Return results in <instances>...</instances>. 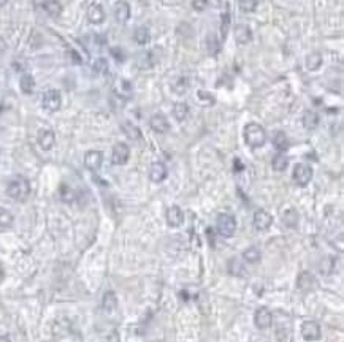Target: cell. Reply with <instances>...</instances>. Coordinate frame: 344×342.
I'll list each match as a JSON object with an SVG mask.
<instances>
[{
  "label": "cell",
  "mask_w": 344,
  "mask_h": 342,
  "mask_svg": "<svg viewBox=\"0 0 344 342\" xmlns=\"http://www.w3.org/2000/svg\"><path fill=\"white\" fill-rule=\"evenodd\" d=\"M244 141L246 144L253 149L262 147L267 141V132L260 124L257 122H249L244 127Z\"/></svg>",
  "instance_id": "obj_1"
},
{
  "label": "cell",
  "mask_w": 344,
  "mask_h": 342,
  "mask_svg": "<svg viewBox=\"0 0 344 342\" xmlns=\"http://www.w3.org/2000/svg\"><path fill=\"white\" fill-rule=\"evenodd\" d=\"M7 194L16 201H24L30 194V184L24 176H15L8 182Z\"/></svg>",
  "instance_id": "obj_2"
},
{
  "label": "cell",
  "mask_w": 344,
  "mask_h": 342,
  "mask_svg": "<svg viewBox=\"0 0 344 342\" xmlns=\"http://www.w3.org/2000/svg\"><path fill=\"white\" fill-rule=\"evenodd\" d=\"M216 230L222 238H232L236 232V219L227 213L219 214L216 219Z\"/></svg>",
  "instance_id": "obj_3"
},
{
  "label": "cell",
  "mask_w": 344,
  "mask_h": 342,
  "mask_svg": "<svg viewBox=\"0 0 344 342\" xmlns=\"http://www.w3.org/2000/svg\"><path fill=\"white\" fill-rule=\"evenodd\" d=\"M43 108H45L48 113H56L60 109V105H62V97H60V92L56 89H49L43 94L41 100Z\"/></svg>",
  "instance_id": "obj_4"
},
{
  "label": "cell",
  "mask_w": 344,
  "mask_h": 342,
  "mask_svg": "<svg viewBox=\"0 0 344 342\" xmlns=\"http://www.w3.org/2000/svg\"><path fill=\"white\" fill-rule=\"evenodd\" d=\"M312 175H314V171L306 163H298L293 168V181L297 185H300V187H306V185L311 182Z\"/></svg>",
  "instance_id": "obj_5"
},
{
  "label": "cell",
  "mask_w": 344,
  "mask_h": 342,
  "mask_svg": "<svg viewBox=\"0 0 344 342\" xmlns=\"http://www.w3.org/2000/svg\"><path fill=\"white\" fill-rule=\"evenodd\" d=\"M128 157H130V149H128L126 143H118V144L113 147L111 160L114 165H126L128 162Z\"/></svg>",
  "instance_id": "obj_6"
},
{
  "label": "cell",
  "mask_w": 344,
  "mask_h": 342,
  "mask_svg": "<svg viewBox=\"0 0 344 342\" xmlns=\"http://www.w3.org/2000/svg\"><path fill=\"white\" fill-rule=\"evenodd\" d=\"M272 223H273V216L270 214L268 211L259 209V211H255L254 213V227L257 230H260V232H263V230H268L270 227H272Z\"/></svg>",
  "instance_id": "obj_7"
},
{
  "label": "cell",
  "mask_w": 344,
  "mask_h": 342,
  "mask_svg": "<svg viewBox=\"0 0 344 342\" xmlns=\"http://www.w3.org/2000/svg\"><path fill=\"white\" fill-rule=\"evenodd\" d=\"M302 336L306 341H317L321 338V326L314 320H308L302 325Z\"/></svg>",
  "instance_id": "obj_8"
},
{
  "label": "cell",
  "mask_w": 344,
  "mask_h": 342,
  "mask_svg": "<svg viewBox=\"0 0 344 342\" xmlns=\"http://www.w3.org/2000/svg\"><path fill=\"white\" fill-rule=\"evenodd\" d=\"M102 162H103V154L100 151H88L84 154V165L91 171L100 170Z\"/></svg>",
  "instance_id": "obj_9"
},
{
  "label": "cell",
  "mask_w": 344,
  "mask_h": 342,
  "mask_svg": "<svg viewBox=\"0 0 344 342\" xmlns=\"http://www.w3.org/2000/svg\"><path fill=\"white\" fill-rule=\"evenodd\" d=\"M254 323L259 329H267L272 326L273 323V315L267 307H260L254 315Z\"/></svg>",
  "instance_id": "obj_10"
},
{
  "label": "cell",
  "mask_w": 344,
  "mask_h": 342,
  "mask_svg": "<svg viewBox=\"0 0 344 342\" xmlns=\"http://www.w3.org/2000/svg\"><path fill=\"white\" fill-rule=\"evenodd\" d=\"M168 176V170H167V166H165L162 162H154V163L151 165L149 168V178H151V181L152 182H162L165 181Z\"/></svg>",
  "instance_id": "obj_11"
},
{
  "label": "cell",
  "mask_w": 344,
  "mask_h": 342,
  "mask_svg": "<svg viewBox=\"0 0 344 342\" xmlns=\"http://www.w3.org/2000/svg\"><path fill=\"white\" fill-rule=\"evenodd\" d=\"M114 94L122 100H130L133 95V88L127 79H118L114 83Z\"/></svg>",
  "instance_id": "obj_12"
},
{
  "label": "cell",
  "mask_w": 344,
  "mask_h": 342,
  "mask_svg": "<svg viewBox=\"0 0 344 342\" xmlns=\"http://www.w3.org/2000/svg\"><path fill=\"white\" fill-rule=\"evenodd\" d=\"M149 126H151V128L154 130L156 133H167L168 130H170L168 119L163 114H161V113H157V114H154V116L151 117Z\"/></svg>",
  "instance_id": "obj_13"
},
{
  "label": "cell",
  "mask_w": 344,
  "mask_h": 342,
  "mask_svg": "<svg viewBox=\"0 0 344 342\" xmlns=\"http://www.w3.org/2000/svg\"><path fill=\"white\" fill-rule=\"evenodd\" d=\"M167 223L170 227H181L184 223V213L180 206H171L167 209Z\"/></svg>",
  "instance_id": "obj_14"
},
{
  "label": "cell",
  "mask_w": 344,
  "mask_h": 342,
  "mask_svg": "<svg viewBox=\"0 0 344 342\" xmlns=\"http://www.w3.org/2000/svg\"><path fill=\"white\" fill-rule=\"evenodd\" d=\"M114 18L119 24H126L130 18V5L124 0H119L118 3L114 5Z\"/></svg>",
  "instance_id": "obj_15"
},
{
  "label": "cell",
  "mask_w": 344,
  "mask_h": 342,
  "mask_svg": "<svg viewBox=\"0 0 344 342\" xmlns=\"http://www.w3.org/2000/svg\"><path fill=\"white\" fill-rule=\"evenodd\" d=\"M54 143H56V135H54L53 130H48V128H43L40 130L38 133V144L43 151H49L53 149Z\"/></svg>",
  "instance_id": "obj_16"
},
{
  "label": "cell",
  "mask_w": 344,
  "mask_h": 342,
  "mask_svg": "<svg viewBox=\"0 0 344 342\" xmlns=\"http://www.w3.org/2000/svg\"><path fill=\"white\" fill-rule=\"evenodd\" d=\"M233 34H235V40L239 45H248V43H251V40H253V32H251V29L248 26H244V24L235 26Z\"/></svg>",
  "instance_id": "obj_17"
},
{
  "label": "cell",
  "mask_w": 344,
  "mask_h": 342,
  "mask_svg": "<svg viewBox=\"0 0 344 342\" xmlns=\"http://www.w3.org/2000/svg\"><path fill=\"white\" fill-rule=\"evenodd\" d=\"M88 21L91 24H102L105 21V11H103L102 5L92 3L88 8Z\"/></svg>",
  "instance_id": "obj_18"
},
{
  "label": "cell",
  "mask_w": 344,
  "mask_h": 342,
  "mask_svg": "<svg viewBox=\"0 0 344 342\" xmlns=\"http://www.w3.org/2000/svg\"><path fill=\"white\" fill-rule=\"evenodd\" d=\"M316 285V279L314 276L311 274L308 271H303L302 274L298 276V281H297V287L302 290V291H309L312 287Z\"/></svg>",
  "instance_id": "obj_19"
},
{
  "label": "cell",
  "mask_w": 344,
  "mask_h": 342,
  "mask_svg": "<svg viewBox=\"0 0 344 342\" xmlns=\"http://www.w3.org/2000/svg\"><path fill=\"white\" fill-rule=\"evenodd\" d=\"M41 8L51 18H57L62 13V5H60V2H57V0H43Z\"/></svg>",
  "instance_id": "obj_20"
},
{
  "label": "cell",
  "mask_w": 344,
  "mask_h": 342,
  "mask_svg": "<svg viewBox=\"0 0 344 342\" xmlns=\"http://www.w3.org/2000/svg\"><path fill=\"white\" fill-rule=\"evenodd\" d=\"M302 122H303V127L306 130H316L319 126V114L316 113V111H305Z\"/></svg>",
  "instance_id": "obj_21"
},
{
  "label": "cell",
  "mask_w": 344,
  "mask_h": 342,
  "mask_svg": "<svg viewBox=\"0 0 344 342\" xmlns=\"http://www.w3.org/2000/svg\"><path fill=\"white\" fill-rule=\"evenodd\" d=\"M305 65L308 68L309 72H316L321 68L322 65V55L319 53H311L306 55V60H305Z\"/></svg>",
  "instance_id": "obj_22"
},
{
  "label": "cell",
  "mask_w": 344,
  "mask_h": 342,
  "mask_svg": "<svg viewBox=\"0 0 344 342\" xmlns=\"http://www.w3.org/2000/svg\"><path fill=\"white\" fill-rule=\"evenodd\" d=\"M122 132H124L126 136H128L130 140H140L141 138V132H140V128L135 126V124H132L130 121H126V122H122Z\"/></svg>",
  "instance_id": "obj_23"
},
{
  "label": "cell",
  "mask_w": 344,
  "mask_h": 342,
  "mask_svg": "<svg viewBox=\"0 0 344 342\" xmlns=\"http://www.w3.org/2000/svg\"><path fill=\"white\" fill-rule=\"evenodd\" d=\"M102 306L105 312H113V310L118 307V298L113 293V291H107L103 295V300H102Z\"/></svg>",
  "instance_id": "obj_24"
},
{
  "label": "cell",
  "mask_w": 344,
  "mask_h": 342,
  "mask_svg": "<svg viewBox=\"0 0 344 342\" xmlns=\"http://www.w3.org/2000/svg\"><path fill=\"white\" fill-rule=\"evenodd\" d=\"M189 105L187 103H184V102H180V103H176L175 107H173V116H175V119L176 121H186L187 119V116H189Z\"/></svg>",
  "instance_id": "obj_25"
},
{
  "label": "cell",
  "mask_w": 344,
  "mask_h": 342,
  "mask_svg": "<svg viewBox=\"0 0 344 342\" xmlns=\"http://www.w3.org/2000/svg\"><path fill=\"white\" fill-rule=\"evenodd\" d=\"M262 253H260V249L255 247V246H251L248 247L246 251L243 252V258L246 260L248 263H257L260 260Z\"/></svg>",
  "instance_id": "obj_26"
},
{
  "label": "cell",
  "mask_w": 344,
  "mask_h": 342,
  "mask_svg": "<svg viewBox=\"0 0 344 342\" xmlns=\"http://www.w3.org/2000/svg\"><path fill=\"white\" fill-rule=\"evenodd\" d=\"M189 89V79L187 78H178L175 79L173 83H171V90L175 92V94L178 95H182V94H186Z\"/></svg>",
  "instance_id": "obj_27"
},
{
  "label": "cell",
  "mask_w": 344,
  "mask_h": 342,
  "mask_svg": "<svg viewBox=\"0 0 344 342\" xmlns=\"http://www.w3.org/2000/svg\"><path fill=\"white\" fill-rule=\"evenodd\" d=\"M133 38H135V41L138 43V45L145 46V45H147V43L151 41V34H149V30H147L146 27H138L137 30H135Z\"/></svg>",
  "instance_id": "obj_28"
},
{
  "label": "cell",
  "mask_w": 344,
  "mask_h": 342,
  "mask_svg": "<svg viewBox=\"0 0 344 342\" xmlns=\"http://www.w3.org/2000/svg\"><path fill=\"white\" fill-rule=\"evenodd\" d=\"M287 165H289V159L281 152L276 154L274 157L272 159V166H273L274 171H284L287 168Z\"/></svg>",
  "instance_id": "obj_29"
},
{
  "label": "cell",
  "mask_w": 344,
  "mask_h": 342,
  "mask_svg": "<svg viewBox=\"0 0 344 342\" xmlns=\"http://www.w3.org/2000/svg\"><path fill=\"white\" fill-rule=\"evenodd\" d=\"M273 146L278 149L279 152H284L287 151V147H289V140H287V136L284 132H278L274 135V138H273Z\"/></svg>",
  "instance_id": "obj_30"
},
{
  "label": "cell",
  "mask_w": 344,
  "mask_h": 342,
  "mask_svg": "<svg viewBox=\"0 0 344 342\" xmlns=\"http://www.w3.org/2000/svg\"><path fill=\"white\" fill-rule=\"evenodd\" d=\"M34 89H35V81L32 78V74H22V78H21V90L24 92V94L30 95L34 92Z\"/></svg>",
  "instance_id": "obj_31"
},
{
  "label": "cell",
  "mask_w": 344,
  "mask_h": 342,
  "mask_svg": "<svg viewBox=\"0 0 344 342\" xmlns=\"http://www.w3.org/2000/svg\"><path fill=\"white\" fill-rule=\"evenodd\" d=\"M229 29H230V11L227 8L224 15L220 16V36H222V41L225 40L227 34H229Z\"/></svg>",
  "instance_id": "obj_32"
},
{
  "label": "cell",
  "mask_w": 344,
  "mask_h": 342,
  "mask_svg": "<svg viewBox=\"0 0 344 342\" xmlns=\"http://www.w3.org/2000/svg\"><path fill=\"white\" fill-rule=\"evenodd\" d=\"M282 222H284L287 227H295V225H297V222H298V214H297V211H295V209H289V211H286V213L282 214Z\"/></svg>",
  "instance_id": "obj_33"
},
{
  "label": "cell",
  "mask_w": 344,
  "mask_h": 342,
  "mask_svg": "<svg viewBox=\"0 0 344 342\" xmlns=\"http://www.w3.org/2000/svg\"><path fill=\"white\" fill-rule=\"evenodd\" d=\"M197 100H199L200 105H203V107H210V105H214V97L210 94V92H205V90H199V92H197Z\"/></svg>",
  "instance_id": "obj_34"
},
{
  "label": "cell",
  "mask_w": 344,
  "mask_h": 342,
  "mask_svg": "<svg viewBox=\"0 0 344 342\" xmlns=\"http://www.w3.org/2000/svg\"><path fill=\"white\" fill-rule=\"evenodd\" d=\"M11 223H13V214L7 209H0V228L11 227Z\"/></svg>",
  "instance_id": "obj_35"
},
{
  "label": "cell",
  "mask_w": 344,
  "mask_h": 342,
  "mask_svg": "<svg viewBox=\"0 0 344 342\" xmlns=\"http://www.w3.org/2000/svg\"><path fill=\"white\" fill-rule=\"evenodd\" d=\"M239 3V8L244 13H251V11H254L257 8V5H259V0H238Z\"/></svg>",
  "instance_id": "obj_36"
},
{
  "label": "cell",
  "mask_w": 344,
  "mask_h": 342,
  "mask_svg": "<svg viewBox=\"0 0 344 342\" xmlns=\"http://www.w3.org/2000/svg\"><path fill=\"white\" fill-rule=\"evenodd\" d=\"M75 190L70 189L69 185H62L60 187V198L65 201V203H72L73 200H75Z\"/></svg>",
  "instance_id": "obj_37"
},
{
  "label": "cell",
  "mask_w": 344,
  "mask_h": 342,
  "mask_svg": "<svg viewBox=\"0 0 344 342\" xmlns=\"http://www.w3.org/2000/svg\"><path fill=\"white\" fill-rule=\"evenodd\" d=\"M219 49H220V41L211 34L210 36H208V51H210V54L216 55L219 53Z\"/></svg>",
  "instance_id": "obj_38"
},
{
  "label": "cell",
  "mask_w": 344,
  "mask_h": 342,
  "mask_svg": "<svg viewBox=\"0 0 344 342\" xmlns=\"http://www.w3.org/2000/svg\"><path fill=\"white\" fill-rule=\"evenodd\" d=\"M229 266H230V268H229L230 274H233V276H241V274H243V265H241V263L232 262Z\"/></svg>",
  "instance_id": "obj_39"
},
{
  "label": "cell",
  "mask_w": 344,
  "mask_h": 342,
  "mask_svg": "<svg viewBox=\"0 0 344 342\" xmlns=\"http://www.w3.org/2000/svg\"><path fill=\"white\" fill-rule=\"evenodd\" d=\"M208 5V0H192V8L195 11H203Z\"/></svg>",
  "instance_id": "obj_40"
},
{
  "label": "cell",
  "mask_w": 344,
  "mask_h": 342,
  "mask_svg": "<svg viewBox=\"0 0 344 342\" xmlns=\"http://www.w3.org/2000/svg\"><path fill=\"white\" fill-rule=\"evenodd\" d=\"M94 68L95 70H100V72H108V65H107L105 59H97Z\"/></svg>",
  "instance_id": "obj_41"
},
{
  "label": "cell",
  "mask_w": 344,
  "mask_h": 342,
  "mask_svg": "<svg viewBox=\"0 0 344 342\" xmlns=\"http://www.w3.org/2000/svg\"><path fill=\"white\" fill-rule=\"evenodd\" d=\"M111 54L114 55L116 59H118V62H122V60H124V55H122V51L119 53V48H111Z\"/></svg>",
  "instance_id": "obj_42"
},
{
  "label": "cell",
  "mask_w": 344,
  "mask_h": 342,
  "mask_svg": "<svg viewBox=\"0 0 344 342\" xmlns=\"http://www.w3.org/2000/svg\"><path fill=\"white\" fill-rule=\"evenodd\" d=\"M0 342H11L10 338H7V336H0Z\"/></svg>",
  "instance_id": "obj_43"
},
{
  "label": "cell",
  "mask_w": 344,
  "mask_h": 342,
  "mask_svg": "<svg viewBox=\"0 0 344 342\" xmlns=\"http://www.w3.org/2000/svg\"><path fill=\"white\" fill-rule=\"evenodd\" d=\"M210 3H213L214 7H219V5H220V0H213V2H210Z\"/></svg>",
  "instance_id": "obj_44"
},
{
  "label": "cell",
  "mask_w": 344,
  "mask_h": 342,
  "mask_svg": "<svg viewBox=\"0 0 344 342\" xmlns=\"http://www.w3.org/2000/svg\"><path fill=\"white\" fill-rule=\"evenodd\" d=\"M3 281V270H2V266H0V282Z\"/></svg>",
  "instance_id": "obj_45"
},
{
  "label": "cell",
  "mask_w": 344,
  "mask_h": 342,
  "mask_svg": "<svg viewBox=\"0 0 344 342\" xmlns=\"http://www.w3.org/2000/svg\"><path fill=\"white\" fill-rule=\"evenodd\" d=\"M7 2H8V0H0V7H5V5H7Z\"/></svg>",
  "instance_id": "obj_46"
}]
</instances>
